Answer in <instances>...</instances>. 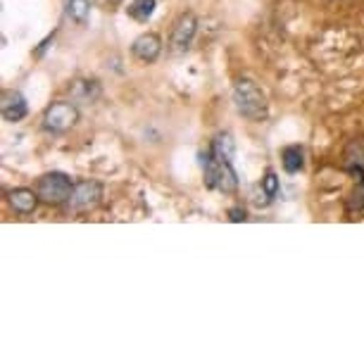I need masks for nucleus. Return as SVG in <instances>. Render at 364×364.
Returning a JSON list of instances; mask_svg holds the SVG:
<instances>
[{
	"mask_svg": "<svg viewBox=\"0 0 364 364\" xmlns=\"http://www.w3.org/2000/svg\"><path fill=\"white\" fill-rule=\"evenodd\" d=\"M233 153H236V143H233L231 134H217L212 139L210 150L200 155V167L208 188H215L219 193H236L238 174L233 169Z\"/></svg>",
	"mask_w": 364,
	"mask_h": 364,
	"instance_id": "nucleus-1",
	"label": "nucleus"
},
{
	"mask_svg": "<svg viewBox=\"0 0 364 364\" xmlns=\"http://www.w3.org/2000/svg\"><path fill=\"white\" fill-rule=\"evenodd\" d=\"M102 200V183L93 181V178H86V181H77L74 183V191L67 200V210L70 212H91L100 205Z\"/></svg>",
	"mask_w": 364,
	"mask_h": 364,
	"instance_id": "nucleus-5",
	"label": "nucleus"
},
{
	"mask_svg": "<svg viewBox=\"0 0 364 364\" xmlns=\"http://www.w3.org/2000/svg\"><path fill=\"white\" fill-rule=\"evenodd\" d=\"M8 203L17 215H31V212L38 208L41 198L36 191H31V188H12L8 193Z\"/></svg>",
	"mask_w": 364,
	"mask_h": 364,
	"instance_id": "nucleus-9",
	"label": "nucleus"
},
{
	"mask_svg": "<svg viewBox=\"0 0 364 364\" xmlns=\"http://www.w3.org/2000/svg\"><path fill=\"white\" fill-rule=\"evenodd\" d=\"M229 219H231V222H245V219H248V212L240 210V208H231L229 210Z\"/></svg>",
	"mask_w": 364,
	"mask_h": 364,
	"instance_id": "nucleus-15",
	"label": "nucleus"
},
{
	"mask_svg": "<svg viewBox=\"0 0 364 364\" xmlns=\"http://www.w3.org/2000/svg\"><path fill=\"white\" fill-rule=\"evenodd\" d=\"M132 55L143 65H153L162 55V38L153 31L141 33V36L132 43Z\"/></svg>",
	"mask_w": 364,
	"mask_h": 364,
	"instance_id": "nucleus-7",
	"label": "nucleus"
},
{
	"mask_svg": "<svg viewBox=\"0 0 364 364\" xmlns=\"http://www.w3.org/2000/svg\"><path fill=\"white\" fill-rule=\"evenodd\" d=\"M259 186H262V193L267 198V203H272L274 198L279 196V176H277V171L267 169L264 176H262V181H259Z\"/></svg>",
	"mask_w": 364,
	"mask_h": 364,
	"instance_id": "nucleus-13",
	"label": "nucleus"
},
{
	"mask_svg": "<svg viewBox=\"0 0 364 364\" xmlns=\"http://www.w3.org/2000/svg\"><path fill=\"white\" fill-rule=\"evenodd\" d=\"M233 105L238 114L245 117L248 122H264L269 117V100L267 93L259 88L252 79H238L233 84Z\"/></svg>",
	"mask_w": 364,
	"mask_h": 364,
	"instance_id": "nucleus-2",
	"label": "nucleus"
},
{
	"mask_svg": "<svg viewBox=\"0 0 364 364\" xmlns=\"http://www.w3.org/2000/svg\"><path fill=\"white\" fill-rule=\"evenodd\" d=\"M281 164L288 174H298V171L305 167V153H302L300 146H286L281 150Z\"/></svg>",
	"mask_w": 364,
	"mask_h": 364,
	"instance_id": "nucleus-10",
	"label": "nucleus"
},
{
	"mask_svg": "<svg viewBox=\"0 0 364 364\" xmlns=\"http://www.w3.org/2000/svg\"><path fill=\"white\" fill-rule=\"evenodd\" d=\"M157 8V0H132L127 8V15L139 24H146L150 17L155 15Z\"/></svg>",
	"mask_w": 364,
	"mask_h": 364,
	"instance_id": "nucleus-11",
	"label": "nucleus"
},
{
	"mask_svg": "<svg viewBox=\"0 0 364 364\" xmlns=\"http://www.w3.org/2000/svg\"><path fill=\"white\" fill-rule=\"evenodd\" d=\"M198 33V17L193 12H181L176 17L174 26H171V36H169V50L171 55H183L193 46V38Z\"/></svg>",
	"mask_w": 364,
	"mask_h": 364,
	"instance_id": "nucleus-6",
	"label": "nucleus"
},
{
	"mask_svg": "<svg viewBox=\"0 0 364 364\" xmlns=\"http://www.w3.org/2000/svg\"><path fill=\"white\" fill-rule=\"evenodd\" d=\"M72 93L74 95L81 93L86 100H93V98H98L100 86H98V81H74V84H72Z\"/></svg>",
	"mask_w": 364,
	"mask_h": 364,
	"instance_id": "nucleus-14",
	"label": "nucleus"
},
{
	"mask_svg": "<svg viewBox=\"0 0 364 364\" xmlns=\"http://www.w3.org/2000/svg\"><path fill=\"white\" fill-rule=\"evenodd\" d=\"M53 38H55V33H50V36H48V38L43 41V43H41V48H38V53H36V55H38V58H41V55H43V53H46V48H48V46H50V43H53Z\"/></svg>",
	"mask_w": 364,
	"mask_h": 364,
	"instance_id": "nucleus-16",
	"label": "nucleus"
},
{
	"mask_svg": "<svg viewBox=\"0 0 364 364\" xmlns=\"http://www.w3.org/2000/svg\"><path fill=\"white\" fill-rule=\"evenodd\" d=\"M102 5H107V8H114V5H119V3H124V0H100Z\"/></svg>",
	"mask_w": 364,
	"mask_h": 364,
	"instance_id": "nucleus-17",
	"label": "nucleus"
},
{
	"mask_svg": "<svg viewBox=\"0 0 364 364\" xmlns=\"http://www.w3.org/2000/svg\"><path fill=\"white\" fill-rule=\"evenodd\" d=\"M79 117H81L79 107L74 105V102L55 100L46 107L43 119H41V127H43V132L53 134V136H63L79 124Z\"/></svg>",
	"mask_w": 364,
	"mask_h": 364,
	"instance_id": "nucleus-3",
	"label": "nucleus"
},
{
	"mask_svg": "<svg viewBox=\"0 0 364 364\" xmlns=\"http://www.w3.org/2000/svg\"><path fill=\"white\" fill-rule=\"evenodd\" d=\"M0 114H3V119L10 122V124H17V122H22L24 117L29 114L26 98L19 91H5L3 100H0Z\"/></svg>",
	"mask_w": 364,
	"mask_h": 364,
	"instance_id": "nucleus-8",
	"label": "nucleus"
},
{
	"mask_svg": "<svg viewBox=\"0 0 364 364\" xmlns=\"http://www.w3.org/2000/svg\"><path fill=\"white\" fill-rule=\"evenodd\" d=\"M74 191V181L65 171H48L36 181V193L46 205H67Z\"/></svg>",
	"mask_w": 364,
	"mask_h": 364,
	"instance_id": "nucleus-4",
	"label": "nucleus"
},
{
	"mask_svg": "<svg viewBox=\"0 0 364 364\" xmlns=\"http://www.w3.org/2000/svg\"><path fill=\"white\" fill-rule=\"evenodd\" d=\"M65 12L74 24H88L91 17V0H65Z\"/></svg>",
	"mask_w": 364,
	"mask_h": 364,
	"instance_id": "nucleus-12",
	"label": "nucleus"
}]
</instances>
